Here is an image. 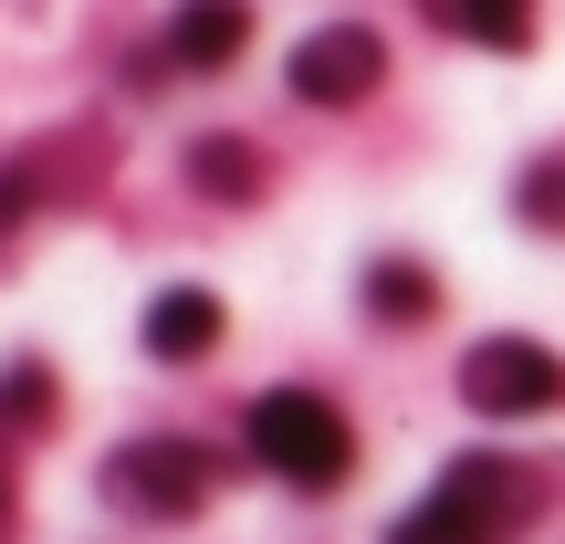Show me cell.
<instances>
[{
  "mask_svg": "<svg viewBox=\"0 0 565 544\" xmlns=\"http://www.w3.org/2000/svg\"><path fill=\"white\" fill-rule=\"evenodd\" d=\"M242 429H252V461H263L273 482H294V492H335L345 471H356V429H345L335 398H315V387H263Z\"/></svg>",
  "mask_w": 565,
  "mask_h": 544,
  "instance_id": "obj_1",
  "label": "cell"
},
{
  "mask_svg": "<svg viewBox=\"0 0 565 544\" xmlns=\"http://www.w3.org/2000/svg\"><path fill=\"white\" fill-rule=\"evenodd\" d=\"M513 492H524V482H513V461H450L440 482H429V503L398 513V534H387V544H503L513 513H524Z\"/></svg>",
  "mask_w": 565,
  "mask_h": 544,
  "instance_id": "obj_2",
  "label": "cell"
},
{
  "mask_svg": "<svg viewBox=\"0 0 565 544\" xmlns=\"http://www.w3.org/2000/svg\"><path fill=\"white\" fill-rule=\"evenodd\" d=\"M461 398L482 408V419H545L565 398V356L545 335H482L461 356Z\"/></svg>",
  "mask_w": 565,
  "mask_h": 544,
  "instance_id": "obj_3",
  "label": "cell"
},
{
  "mask_svg": "<svg viewBox=\"0 0 565 544\" xmlns=\"http://www.w3.org/2000/svg\"><path fill=\"white\" fill-rule=\"evenodd\" d=\"M105 492L158 513V524H179V513H200L210 492H221V461H210L200 440H126L116 461H105Z\"/></svg>",
  "mask_w": 565,
  "mask_h": 544,
  "instance_id": "obj_4",
  "label": "cell"
},
{
  "mask_svg": "<svg viewBox=\"0 0 565 544\" xmlns=\"http://www.w3.org/2000/svg\"><path fill=\"white\" fill-rule=\"evenodd\" d=\"M377 74H387V42L366 21H324V32L294 42V95L303 105H356V95H377Z\"/></svg>",
  "mask_w": 565,
  "mask_h": 544,
  "instance_id": "obj_5",
  "label": "cell"
},
{
  "mask_svg": "<svg viewBox=\"0 0 565 544\" xmlns=\"http://www.w3.org/2000/svg\"><path fill=\"white\" fill-rule=\"evenodd\" d=\"M221 294H200V282H168L158 303H147V356L158 366H200L210 345H221Z\"/></svg>",
  "mask_w": 565,
  "mask_h": 544,
  "instance_id": "obj_6",
  "label": "cell"
},
{
  "mask_svg": "<svg viewBox=\"0 0 565 544\" xmlns=\"http://www.w3.org/2000/svg\"><path fill=\"white\" fill-rule=\"evenodd\" d=\"M242 32H252V0H179V21H168V53L210 74V63L242 53Z\"/></svg>",
  "mask_w": 565,
  "mask_h": 544,
  "instance_id": "obj_7",
  "label": "cell"
},
{
  "mask_svg": "<svg viewBox=\"0 0 565 544\" xmlns=\"http://www.w3.org/2000/svg\"><path fill=\"white\" fill-rule=\"evenodd\" d=\"M440 21L471 32V42H492V53H524L534 42V0H440Z\"/></svg>",
  "mask_w": 565,
  "mask_h": 544,
  "instance_id": "obj_8",
  "label": "cell"
},
{
  "mask_svg": "<svg viewBox=\"0 0 565 544\" xmlns=\"http://www.w3.org/2000/svg\"><path fill=\"white\" fill-rule=\"evenodd\" d=\"M366 303H377L387 324H419L429 314V273L419 263H377V273H366Z\"/></svg>",
  "mask_w": 565,
  "mask_h": 544,
  "instance_id": "obj_9",
  "label": "cell"
},
{
  "mask_svg": "<svg viewBox=\"0 0 565 544\" xmlns=\"http://www.w3.org/2000/svg\"><path fill=\"white\" fill-rule=\"evenodd\" d=\"M0 408H11L21 429H32V419H53V377H42V366H11V377H0Z\"/></svg>",
  "mask_w": 565,
  "mask_h": 544,
  "instance_id": "obj_10",
  "label": "cell"
},
{
  "mask_svg": "<svg viewBox=\"0 0 565 544\" xmlns=\"http://www.w3.org/2000/svg\"><path fill=\"white\" fill-rule=\"evenodd\" d=\"M189 168H200V189H231V200L252 189V147H200Z\"/></svg>",
  "mask_w": 565,
  "mask_h": 544,
  "instance_id": "obj_11",
  "label": "cell"
},
{
  "mask_svg": "<svg viewBox=\"0 0 565 544\" xmlns=\"http://www.w3.org/2000/svg\"><path fill=\"white\" fill-rule=\"evenodd\" d=\"M524 221L565 231V158H555V168H534V179H524Z\"/></svg>",
  "mask_w": 565,
  "mask_h": 544,
  "instance_id": "obj_12",
  "label": "cell"
}]
</instances>
